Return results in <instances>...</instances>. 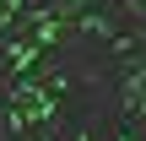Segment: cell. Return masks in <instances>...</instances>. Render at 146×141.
I'll return each instance as SVG.
<instances>
[{
  "instance_id": "cell-1",
  "label": "cell",
  "mask_w": 146,
  "mask_h": 141,
  "mask_svg": "<svg viewBox=\"0 0 146 141\" xmlns=\"http://www.w3.org/2000/svg\"><path fill=\"white\" fill-rule=\"evenodd\" d=\"M76 27H81V33H92V38H114V22H108L103 11H81V16H76Z\"/></svg>"
}]
</instances>
